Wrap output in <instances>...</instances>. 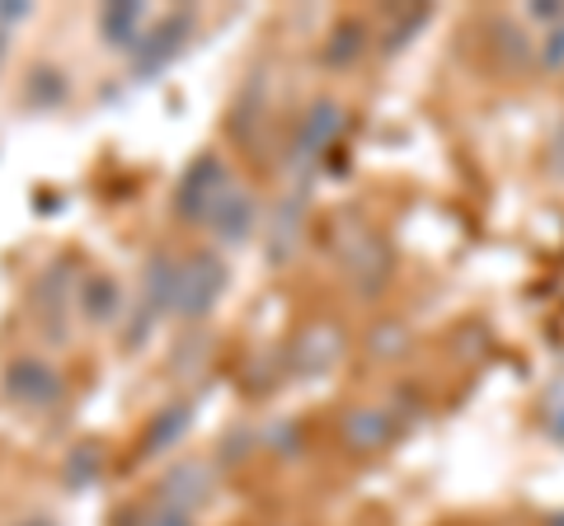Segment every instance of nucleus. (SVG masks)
Listing matches in <instances>:
<instances>
[{
    "instance_id": "7",
    "label": "nucleus",
    "mask_w": 564,
    "mask_h": 526,
    "mask_svg": "<svg viewBox=\"0 0 564 526\" xmlns=\"http://www.w3.org/2000/svg\"><path fill=\"white\" fill-rule=\"evenodd\" d=\"M118 306H122L118 283L109 273H95L90 283H85V315H90V320H113Z\"/></svg>"
},
{
    "instance_id": "16",
    "label": "nucleus",
    "mask_w": 564,
    "mask_h": 526,
    "mask_svg": "<svg viewBox=\"0 0 564 526\" xmlns=\"http://www.w3.org/2000/svg\"><path fill=\"white\" fill-rule=\"evenodd\" d=\"M545 526H564V513H555V517H545Z\"/></svg>"
},
{
    "instance_id": "1",
    "label": "nucleus",
    "mask_w": 564,
    "mask_h": 526,
    "mask_svg": "<svg viewBox=\"0 0 564 526\" xmlns=\"http://www.w3.org/2000/svg\"><path fill=\"white\" fill-rule=\"evenodd\" d=\"M226 287V269L221 259L212 254H193L180 273H174V310L184 315V320H198V315H207L212 306H217V296Z\"/></svg>"
},
{
    "instance_id": "4",
    "label": "nucleus",
    "mask_w": 564,
    "mask_h": 526,
    "mask_svg": "<svg viewBox=\"0 0 564 526\" xmlns=\"http://www.w3.org/2000/svg\"><path fill=\"white\" fill-rule=\"evenodd\" d=\"M6 391L20 399V405H52V399L62 395V381H57V372H52L47 362H39V358H20L6 372Z\"/></svg>"
},
{
    "instance_id": "9",
    "label": "nucleus",
    "mask_w": 564,
    "mask_h": 526,
    "mask_svg": "<svg viewBox=\"0 0 564 526\" xmlns=\"http://www.w3.org/2000/svg\"><path fill=\"white\" fill-rule=\"evenodd\" d=\"M137 20H141V6H109L99 14V29H104V39H109L113 47H128Z\"/></svg>"
},
{
    "instance_id": "10",
    "label": "nucleus",
    "mask_w": 564,
    "mask_h": 526,
    "mask_svg": "<svg viewBox=\"0 0 564 526\" xmlns=\"http://www.w3.org/2000/svg\"><path fill=\"white\" fill-rule=\"evenodd\" d=\"M184 428H188V409H165L161 418H155V428L147 432V442H141V451L155 456L161 447H170V442H174V437H180Z\"/></svg>"
},
{
    "instance_id": "11",
    "label": "nucleus",
    "mask_w": 564,
    "mask_h": 526,
    "mask_svg": "<svg viewBox=\"0 0 564 526\" xmlns=\"http://www.w3.org/2000/svg\"><path fill=\"white\" fill-rule=\"evenodd\" d=\"M362 39H367L362 24H352V20L339 24V29H334V39H329V47H325V62H334V66L348 62L352 52H362Z\"/></svg>"
},
{
    "instance_id": "5",
    "label": "nucleus",
    "mask_w": 564,
    "mask_h": 526,
    "mask_svg": "<svg viewBox=\"0 0 564 526\" xmlns=\"http://www.w3.org/2000/svg\"><path fill=\"white\" fill-rule=\"evenodd\" d=\"M165 503L174 507V513H184V507H193V503H203L207 498V489H212V475H207V465H198V461H180L165 475Z\"/></svg>"
},
{
    "instance_id": "3",
    "label": "nucleus",
    "mask_w": 564,
    "mask_h": 526,
    "mask_svg": "<svg viewBox=\"0 0 564 526\" xmlns=\"http://www.w3.org/2000/svg\"><path fill=\"white\" fill-rule=\"evenodd\" d=\"M226 179H231V174H226V165L217 161V155H198V161L188 165V174L180 179V193H174V207H180V217H193V221H198L203 202H207Z\"/></svg>"
},
{
    "instance_id": "12",
    "label": "nucleus",
    "mask_w": 564,
    "mask_h": 526,
    "mask_svg": "<svg viewBox=\"0 0 564 526\" xmlns=\"http://www.w3.org/2000/svg\"><path fill=\"white\" fill-rule=\"evenodd\" d=\"M184 33H188V14H174V24H165V29L151 39V52L141 57V66H155V62L165 57V52H174V47H180Z\"/></svg>"
},
{
    "instance_id": "15",
    "label": "nucleus",
    "mask_w": 564,
    "mask_h": 526,
    "mask_svg": "<svg viewBox=\"0 0 564 526\" xmlns=\"http://www.w3.org/2000/svg\"><path fill=\"white\" fill-rule=\"evenodd\" d=\"M147 526H193V522H188L184 513H174V507H165V513H155Z\"/></svg>"
},
{
    "instance_id": "13",
    "label": "nucleus",
    "mask_w": 564,
    "mask_h": 526,
    "mask_svg": "<svg viewBox=\"0 0 564 526\" xmlns=\"http://www.w3.org/2000/svg\"><path fill=\"white\" fill-rule=\"evenodd\" d=\"M545 424H551V432L564 442V376L551 385V395H545Z\"/></svg>"
},
{
    "instance_id": "6",
    "label": "nucleus",
    "mask_w": 564,
    "mask_h": 526,
    "mask_svg": "<svg viewBox=\"0 0 564 526\" xmlns=\"http://www.w3.org/2000/svg\"><path fill=\"white\" fill-rule=\"evenodd\" d=\"M339 128H344V113H339V103H315V109L306 113V122H302V136H296V151H302V161H311V155H321L334 136H339Z\"/></svg>"
},
{
    "instance_id": "17",
    "label": "nucleus",
    "mask_w": 564,
    "mask_h": 526,
    "mask_svg": "<svg viewBox=\"0 0 564 526\" xmlns=\"http://www.w3.org/2000/svg\"><path fill=\"white\" fill-rule=\"evenodd\" d=\"M33 526H47V522H33Z\"/></svg>"
},
{
    "instance_id": "18",
    "label": "nucleus",
    "mask_w": 564,
    "mask_h": 526,
    "mask_svg": "<svg viewBox=\"0 0 564 526\" xmlns=\"http://www.w3.org/2000/svg\"><path fill=\"white\" fill-rule=\"evenodd\" d=\"M0 52H6V43H0Z\"/></svg>"
},
{
    "instance_id": "2",
    "label": "nucleus",
    "mask_w": 564,
    "mask_h": 526,
    "mask_svg": "<svg viewBox=\"0 0 564 526\" xmlns=\"http://www.w3.org/2000/svg\"><path fill=\"white\" fill-rule=\"evenodd\" d=\"M198 221L212 226V231H217V240H245V235L254 231V198H250V188H240L236 179H226V184L203 202Z\"/></svg>"
},
{
    "instance_id": "14",
    "label": "nucleus",
    "mask_w": 564,
    "mask_h": 526,
    "mask_svg": "<svg viewBox=\"0 0 564 526\" xmlns=\"http://www.w3.org/2000/svg\"><path fill=\"white\" fill-rule=\"evenodd\" d=\"M545 43H551V52H545V66H560V62H564V24H560Z\"/></svg>"
},
{
    "instance_id": "8",
    "label": "nucleus",
    "mask_w": 564,
    "mask_h": 526,
    "mask_svg": "<svg viewBox=\"0 0 564 526\" xmlns=\"http://www.w3.org/2000/svg\"><path fill=\"white\" fill-rule=\"evenodd\" d=\"M386 432H391V418L386 414H372V409L348 414V442L352 447H381Z\"/></svg>"
}]
</instances>
